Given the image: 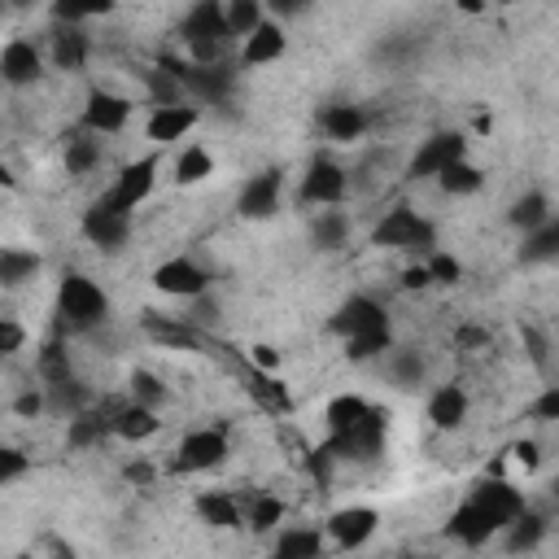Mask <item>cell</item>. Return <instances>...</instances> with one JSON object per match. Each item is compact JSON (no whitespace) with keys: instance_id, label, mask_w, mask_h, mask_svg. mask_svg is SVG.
Here are the masks:
<instances>
[{"instance_id":"cell-1","label":"cell","mask_w":559,"mask_h":559,"mask_svg":"<svg viewBox=\"0 0 559 559\" xmlns=\"http://www.w3.org/2000/svg\"><path fill=\"white\" fill-rule=\"evenodd\" d=\"M109 319V297L96 280L66 271L57 284V332H92Z\"/></svg>"},{"instance_id":"cell-2","label":"cell","mask_w":559,"mask_h":559,"mask_svg":"<svg viewBox=\"0 0 559 559\" xmlns=\"http://www.w3.org/2000/svg\"><path fill=\"white\" fill-rule=\"evenodd\" d=\"M371 245H380V249H406V253H432V245H437V227L419 214V210H411V205H393L380 223H376V231H371Z\"/></svg>"},{"instance_id":"cell-3","label":"cell","mask_w":559,"mask_h":559,"mask_svg":"<svg viewBox=\"0 0 559 559\" xmlns=\"http://www.w3.org/2000/svg\"><path fill=\"white\" fill-rule=\"evenodd\" d=\"M157 170H162V157H157V153H144V157L127 162V166L114 175V183H109L96 201H100V205H109V210L135 214V210L153 197V188H157Z\"/></svg>"},{"instance_id":"cell-4","label":"cell","mask_w":559,"mask_h":559,"mask_svg":"<svg viewBox=\"0 0 559 559\" xmlns=\"http://www.w3.org/2000/svg\"><path fill=\"white\" fill-rule=\"evenodd\" d=\"M227 454H231V445H227V432H223V428H192V432H183V441L175 445L170 472H179V476L214 472V467L227 463Z\"/></svg>"},{"instance_id":"cell-5","label":"cell","mask_w":559,"mask_h":559,"mask_svg":"<svg viewBox=\"0 0 559 559\" xmlns=\"http://www.w3.org/2000/svg\"><path fill=\"white\" fill-rule=\"evenodd\" d=\"M384 411L380 406H371V415L362 419V424H354L349 432H328V450H332V459H354V463H371L380 450H384Z\"/></svg>"},{"instance_id":"cell-6","label":"cell","mask_w":559,"mask_h":559,"mask_svg":"<svg viewBox=\"0 0 559 559\" xmlns=\"http://www.w3.org/2000/svg\"><path fill=\"white\" fill-rule=\"evenodd\" d=\"M328 328H332L341 341H358V336L384 332V328H389V314H384V306H380L376 297L354 293V297H345V301L336 306V314L328 319Z\"/></svg>"},{"instance_id":"cell-7","label":"cell","mask_w":559,"mask_h":559,"mask_svg":"<svg viewBox=\"0 0 559 559\" xmlns=\"http://www.w3.org/2000/svg\"><path fill=\"white\" fill-rule=\"evenodd\" d=\"M349 192V175L341 162L332 157H314L301 175V188H297V201L301 205H341Z\"/></svg>"},{"instance_id":"cell-8","label":"cell","mask_w":559,"mask_h":559,"mask_svg":"<svg viewBox=\"0 0 559 559\" xmlns=\"http://www.w3.org/2000/svg\"><path fill=\"white\" fill-rule=\"evenodd\" d=\"M153 288H157V293H166V297L197 301V297H205V293H210V271H205L197 258L179 253V258H166V262L153 271Z\"/></svg>"},{"instance_id":"cell-9","label":"cell","mask_w":559,"mask_h":559,"mask_svg":"<svg viewBox=\"0 0 559 559\" xmlns=\"http://www.w3.org/2000/svg\"><path fill=\"white\" fill-rule=\"evenodd\" d=\"M472 502L485 511V520H489L498 533H507V528L524 515V493H520L511 480H502V476H485V480L472 489Z\"/></svg>"},{"instance_id":"cell-10","label":"cell","mask_w":559,"mask_h":559,"mask_svg":"<svg viewBox=\"0 0 559 559\" xmlns=\"http://www.w3.org/2000/svg\"><path fill=\"white\" fill-rule=\"evenodd\" d=\"M131 96H122V92H109V87H92L87 92V100H83V131H92V135H118L127 122H131Z\"/></svg>"},{"instance_id":"cell-11","label":"cell","mask_w":559,"mask_h":559,"mask_svg":"<svg viewBox=\"0 0 559 559\" xmlns=\"http://www.w3.org/2000/svg\"><path fill=\"white\" fill-rule=\"evenodd\" d=\"M459 157H467V140L459 135V131H437V135H428L419 148H415V157H411V166H406V179H437L445 166H454Z\"/></svg>"},{"instance_id":"cell-12","label":"cell","mask_w":559,"mask_h":559,"mask_svg":"<svg viewBox=\"0 0 559 559\" xmlns=\"http://www.w3.org/2000/svg\"><path fill=\"white\" fill-rule=\"evenodd\" d=\"M323 528H328V537H332L341 550H358V546H367V542L376 537V528H380V511H376V507L354 502V507L332 511Z\"/></svg>"},{"instance_id":"cell-13","label":"cell","mask_w":559,"mask_h":559,"mask_svg":"<svg viewBox=\"0 0 559 559\" xmlns=\"http://www.w3.org/2000/svg\"><path fill=\"white\" fill-rule=\"evenodd\" d=\"M83 236L96 245V249H105V253H118L122 245H127V236H131V214H122V210H109V205H100V201H92L87 210H83Z\"/></svg>"},{"instance_id":"cell-14","label":"cell","mask_w":559,"mask_h":559,"mask_svg":"<svg viewBox=\"0 0 559 559\" xmlns=\"http://www.w3.org/2000/svg\"><path fill=\"white\" fill-rule=\"evenodd\" d=\"M201 122V109L197 105H157L153 114H148V122H144V135L162 148V144H175V140H183L192 127Z\"/></svg>"},{"instance_id":"cell-15","label":"cell","mask_w":559,"mask_h":559,"mask_svg":"<svg viewBox=\"0 0 559 559\" xmlns=\"http://www.w3.org/2000/svg\"><path fill=\"white\" fill-rule=\"evenodd\" d=\"M44 74V52L31 44V39H9L0 48V79L9 87H26Z\"/></svg>"},{"instance_id":"cell-16","label":"cell","mask_w":559,"mask_h":559,"mask_svg":"<svg viewBox=\"0 0 559 559\" xmlns=\"http://www.w3.org/2000/svg\"><path fill=\"white\" fill-rule=\"evenodd\" d=\"M240 218H271L280 214V170H262L253 179H245L240 197H236Z\"/></svg>"},{"instance_id":"cell-17","label":"cell","mask_w":559,"mask_h":559,"mask_svg":"<svg viewBox=\"0 0 559 559\" xmlns=\"http://www.w3.org/2000/svg\"><path fill=\"white\" fill-rule=\"evenodd\" d=\"M445 537L459 542V546H472V550H476V546H485L489 537H498V528H493V524L485 520V511L467 498V502H459V507L450 511V520H445Z\"/></svg>"},{"instance_id":"cell-18","label":"cell","mask_w":559,"mask_h":559,"mask_svg":"<svg viewBox=\"0 0 559 559\" xmlns=\"http://www.w3.org/2000/svg\"><path fill=\"white\" fill-rule=\"evenodd\" d=\"M288 52V31H284V22H275V17H266L245 44H240V61L245 66H271V61H280Z\"/></svg>"},{"instance_id":"cell-19","label":"cell","mask_w":559,"mask_h":559,"mask_svg":"<svg viewBox=\"0 0 559 559\" xmlns=\"http://www.w3.org/2000/svg\"><path fill=\"white\" fill-rule=\"evenodd\" d=\"M192 507H197L201 524H210V528H218V533L245 528V507H240L231 493H223V489H201V493L192 498Z\"/></svg>"},{"instance_id":"cell-20","label":"cell","mask_w":559,"mask_h":559,"mask_svg":"<svg viewBox=\"0 0 559 559\" xmlns=\"http://www.w3.org/2000/svg\"><path fill=\"white\" fill-rule=\"evenodd\" d=\"M87 52H92V44H87V35L79 31V26H57L52 35H48V61L57 66V70H83L87 66Z\"/></svg>"},{"instance_id":"cell-21","label":"cell","mask_w":559,"mask_h":559,"mask_svg":"<svg viewBox=\"0 0 559 559\" xmlns=\"http://www.w3.org/2000/svg\"><path fill=\"white\" fill-rule=\"evenodd\" d=\"M428 419L437 432H454L463 419H467V393L459 384H441L432 397H428Z\"/></svg>"},{"instance_id":"cell-22","label":"cell","mask_w":559,"mask_h":559,"mask_svg":"<svg viewBox=\"0 0 559 559\" xmlns=\"http://www.w3.org/2000/svg\"><path fill=\"white\" fill-rule=\"evenodd\" d=\"M319 127H323L328 140L349 144V140H358L367 131V109L362 105H328L323 118H319Z\"/></svg>"},{"instance_id":"cell-23","label":"cell","mask_w":559,"mask_h":559,"mask_svg":"<svg viewBox=\"0 0 559 559\" xmlns=\"http://www.w3.org/2000/svg\"><path fill=\"white\" fill-rule=\"evenodd\" d=\"M35 371H39L44 389L74 380V371H70V349H66V336H61V332H57V336H48V341L39 345V354H35Z\"/></svg>"},{"instance_id":"cell-24","label":"cell","mask_w":559,"mask_h":559,"mask_svg":"<svg viewBox=\"0 0 559 559\" xmlns=\"http://www.w3.org/2000/svg\"><path fill=\"white\" fill-rule=\"evenodd\" d=\"M162 432V419H157V411H148V406H135V402H122V411H118V419H114V437L118 441H148V437H157Z\"/></svg>"},{"instance_id":"cell-25","label":"cell","mask_w":559,"mask_h":559,"mask_svg":"<svg viewBox=\"0 0 559 559\" xmlns=\"http://www.w3.org/2000/svg\"><path fill=\"white\" fill-rule=\"evenodd\" d=\"M118 411H122V406H118ZM118 411H114V415H105V411H79V415H70V432H66V441H70L74 450H87V445L105 441V437L114 432Z\"/></svg>"},{"instance_id":"cell-26","label":"cell","mask_w":559,"mask_h":559,"mask_svg":"<svg viewBox=\"0 0 559 559\" xmlns=\"http://www.w3.org/2000/svg\"><path fill=\"white\" fill-rule=\"evenodd\" d=\"M271 559H323V533L319 528H284L271 546Z\"/></svg>"},{"instance_id":"cell-27","label":"cell","mask_w":559,"mask_h":559,"mask_svg":"<svg viewBox=\"0 0 559 559\" xmlns=\"http://www.w3.org/2000/svg\"><path fill=\"white\" fill-rule=\"evenodd\" d=\"M507 218H511V227H520V231L528 236V231H537L542 223H550L555 214H550V201H546V192H542V188H528L524 197H515V201H511Z\"/></svg>"},{"instance_id":"cell-28","label":"cell","mask_w":559,"mask_h":559,"mask_svg":"<svg viewBox=\"0 0 559 559\" xmlns=\"http://www.w3.org/2000/svg\"><path fill=\"white\" fill-rule=\"evenodd\" d=\"M39 275V253L35 249H22V245H9L0 249V284L4 288H22Z\"/></svg>"},{"instance_id":"cell-29","label":"cell","mask_w":559,"mask_h":559,"mask_svg":"<svg viewBox=\"0 0 559 559\" xmlns=\"http://www.w3.org/2000/svg\"><path fill=\"white\" fill-rule=\"evenodd\" d=\"M542 537H546V515L524 507V515L502 533V546H507V555H528V550L542 546Z\"/></svg>"},{"instance_id":"cell-30","label":"cell","mask_w":559,"mask_h":559,"mask_svg":"<svg viewBox=\"0 0 559 559\" xmlns=\"http://www.w3.org/2000/svg\"><path fill=\"white\" fill-rule=\"evenodd\" d=\"M480 183H485V170H480L472 157H459L454 166H445V170L437 175V188H441L445 197H472V192H480Z\"/></svg>"},{"instance_id":"cell-31","label":"cell","mask_w":559,"mask_h":559,"mask_svg":"<svg viewBox=\"0 0 559 559\" xmlns=\"http://www.w3.org/2000/svg\"><path fill=\"white\" fill-rule=\"evenodd\" d=\"M371 415V402L367 397H358V393H336L332 402H328V411H323V419H328V432H349L354 424H362Z\"/></svg>"},{"instance_id":"cell-32","label":"cell","mask_w":559,"mask_h":559,"mask_svg":"<svg viewBox=\"0 0 559 559\" xmlns=\"http://www.w3.org/2000/svg\"><path fill=\"white\" fill-rule=\"evenodd\" d=\"M310 240H314V249H323V253L341 249V245L349 240V218H345L341 210H319L314 223H310Z\"/></svg>"},{"instance_id":"cell-33","label":"cell","mask_w":559,"mask_h":559,"mask_svg":"<svg viewBox=\"0 0 559 559\" xmlns=\"http://www.w3.org/2000/svg\"><path fill=\"white\" fill-rule=\"evenodd\" d=\"M555 258H559V218L542 223V227L528 231L524 245H520V262H528V266H537V262H555Z\"/></svg>"},{"instance_id":"cell-34","label":"cell","mask_w":559,"mask_h":559,"mask_svg":"<svg viewBox=\"0 0 559 559\" xmlns=\"http://www.w3.org/2000/svg\"><path fill=\"white\" fill-rule=\"evenodd\" d=\"M210 175H214L210 148H201V144L179 148V157H175V183H179V188H192V183H201V179H210Z\"/></svg>"},{"instance_id":"cell-35","label":"cell","mask_w":559,"mask_h":559,"mask_svg":"<svg viewBox=\"0 0 559 559\" xmlns=\"http://www.w3.org/2000/svg\"><path fill=\"white\" fill-rule=\"evenodd\" d=\"M144 332L162 345H175V349H197V332L183 323V319H166V314H144Z\"/></svg>"},{"instance_id":"cell-36","label":"cell","mask_w":559,"mask_h":559,"mask_svg":"<svg viewBox=\"0 0 559 559\" xmlns=\"http://www.w3.org/2000/svg\"><path fill=\"white\" fill-rule=\"evenodd\" d=\"M249 393L266 406V411H293V397H288V389H284V380H275L271 371H258V367H249Z\"/></svg>"},{"instance_id":"cell-37","label":"cell","mask_w":559,"mask_h":559,"mask_svg":"<svg viewBox=\"0 0 559 559\" xmlns=\"http://www.w3.org/2000/svg\"><path fill=\"white\" fill-rule=\"evenodd\" d=\"M280 520H284V498H275V493H253V498L245 502V524H249L253 533H271V528H280Z\"/></svg>"},{"instance_id":"cell-38","label":"cell","mask_w":559,"mask_h":559,"mask_svg":"<svg viewBox=\"0 0 559 559\" xmlns=\"http://www.w3.org/2000/svg\"><path fill=\"white\" fill-rule=\"evenodd\" d=\"M127 393H131L135 406H148V411H162V402H166V384H162V376L148 371V367H135V371H131Z\"/></svg>"},{"instance_id":"cell-39","label":"cell","mask_w":559,"mask_h":559,"mask_svg":"<svg viewBox=\"0 0 559 559\" xmlns=\"http://www.w3.org/2000/svg\"><path fill=\"white\" fill-rule=\"evenodd\" d=\"M262 22H266V13H262L258 0H231V4H227V35H240V44H245Z\"/></svg>"},{"instance_id":"cell-40","label":"cell","mask_w":559,"mask_h":559,"mask_svg":"<svg viewBox=\"0 0 559 559\" xmlns=\"http://www.w3.org/2000/svg\"><path fill=\"white\" fill-rule=\"evenodd\" d=\"M96 162H100V144L92 140V131H79L66 140V170L70 175H87Z\"/></svg>"},{"instance_id":"cell-41","label":"cell","mask_w":559,"mask_h":559,"mask_svg":"<svg viewBox=\"0 0 559 559\" xmlns=\"http://www.w3.org/2000/svg\"><path fill=\"white\" fill-rule=\"evenodd\" d=\"M144 83H148V92H153V109H157V105H183V83H179L166 66H148V70H144Z\"/></svg>"},{"instance_id":"cell-42","label":"cell","mask_w":559,"mask_h":559,"mask_svg":"<svg viewBox=\"0 0 559 559\" xmlns=\"http://www.w3.org/2000/svg\"><path fill=\"white\" fill-rule=\"evenodd\" d=\"M389 371H393L397 389H415V384L424 380V358H419L415 349H393V354H389Z\"/></svg>"},{"instance_id":"cell-43","label":"cell","mask_w":559,"mask_h":559,"mask_svg":"<svg viewBox=\"0 0 559 559\" xmlns=\"http://www.w3.org/2000/svg\"><path fill=\"white\" fill-rule=\"evenodd\" d=\"M384 349H393V328H384V332H371V336H358V341H345V358H354V362L380 358Z\"/></svg>"},{"instance_id":"cell-44","label":"cell","mask_w":559,"mask_h":559,"mask_svg":"<svg viewBox=\"0 0 559 559\" xmlns=\"http://www.w3.org/2000/svg\"><path fill=\"white\" fill-rule=\"evenodd\" d=\"M424 262H428V275H432V284H459V280H463V262H459L454 253H441V249H432Z\"/></svg>"},{"instance_id":"cell-45","label":"cell","mask_w":559,"mask_h":559,"mask_svg":"<svg viewBox=\"0 0 559 559\" xmlns=\"http://www.w3.org/2000/svg\"><path fill=\"white\" fill-rule=\"evenodd\" d=\"M26 472H31V454H26V450H17V445H4V450H0V485L22 480Z\"/></svg>"},{"instance_id":"cell-46","label":"cell","mask_w":559,"mask_h":559,"mask_svg":"<svg viewBox=\"0 0 559 559\" xmlns=\"http://www.w3.org/2000/svg\"><path fill=\"white\" fill-rule=\"evenodd\" d=\"M528 415H533V419H542V424H555V419H559V384L542 389V393L528 402Z\"/></svg>"},{"instance_id":"cell-47","label":"cell","mask_w":559,"mask_h":559,"mask_svg":"<svg viewBox=\"0 0 559 559\" xmlns=\"http://www.w3.org/2000/svg\"><path fill=\"white\" fill-rule=\"evenodd\" d=\"M22 345H26V328L17 319H0V354L13 358Z\"/></svg>"},{"instance_id":"cell-48","label":"cell","mask_w":559,"mask_h":559,"mask_svg":"<svg viewBox=\"0 0 559 559\" xmlns=\"http://www.w3.org/2000/svg\"><path fill=\"white\" fill-rule=\"evenodd\" d=\"M249 362H253L258 371H271V376H275V371H280V349H275V345H253V349H249Z\"/></svg>"},{"instance_id":"cell-49","label":"cell","mask_w":559,"mask_h":559,"mask_svg":"<svg viewBox=\"0 0 559 559\" xmlns=\"http://www.w3.org/2000/svg\"><path fill=\"white\" fill-rule=\"evenodd\" d=\"M511 459H515L524 472H537V463H542V450H537V441H515V445H511Z\"/></svg>"},{"instance_id":"cell-50","label":"cell","mask_w":559,"mask_h":559,"mask_svg":"<svg viewBox=\"0 0 559 559\" xmlns=\"http://www.w3.org/2000/svg\"><path fill=\"white\" fill-rule=\"evenodd\" d=\"M48 406V393H39V389H26L22 397H13V411L17 415H39Z\"/></svg>"},{"instance_id":"cell-51","label":"cell","mask_w":559,"mask_h":559,"mask_svg":"<svg viewBox=\"0 0 559 559\" xmlns=\"http://www.w3.org/2000/svg\"><path fill=\"white\" fill-rule=\"evenodd\" d=\"M122 480H131V485H153V480H157V467L144 463V459H135V463L122 467Z\"/></svg>"},{"instance_id":"cell-52","label":"cell","mask_w":559,"mask_h":559,"mask_svg":"<svg viewBox=\"0 0 559 559\" xmlns=\"http://www.w3.org/2000/svg\"><path fill=\"white\" fill-rule=\"evenodd\" d=\"M428 284H432L428 262H415V266H406V271H402V288H428Z\"/></svg>"},{"instance_id":"cell-53","label":"cell","mask_w":559,"mask_h":559,"mask_svg":"<svg viewBox=\"0 0 559 559\" xmlns=\"http://www.w3.org/2000/svg\"><path fill=\"white\" fill-rule=\"evenodd\" d=\"M524 345H528V358H533L537 367H546V341H542V332L524 328Z\"/></svg>"},{"instance_id":"cell-54","label":"cell","mask_w":559,"mask_h":559,"mask_svg":"<svg viewBox=\"0 0 559 559\" xmlns=\"http://www.w3.org/2000/svg\"><path fill=\"white\" fill-rule=\"evenodd\" d=\"M192 314H197L201 323H214V319H218V306H214L210 297H197V306H192Z\"/></svg>"},{"instance_id":"cell-55","label":"cell","mask_w":559,"mask_h":559,"mask_svg":"<svg viewBox=\"0 0 559 559\" xmlns=\"http://www.w3.org/2000/svg\"><path fill=\"white\" fill-rule=\"evenodd\" d=\"M459 341H463V345H480V341H485V332H480V328H463V332H459Z\"/></svg>"},{"instance_id":"cell-56","label":"cell","mask_w":559,"mask_h":559,"mask_svg":"<svg viewBox=\"0 0 559 559\" xmlns=\"http://www.w3.org/2000/svg\"><path fill=\"white\" fill-rule=\"evenodd\" d=\"M550 498H555V507H559V472H555V480H550Z\"/></svg>"},{"instance_id":"cell-57","label":"cell","mask_w":559,"mask_h":559,"mask_svg":"<svg viewBox=\"0 0 559 559\" xmlns=\"http://www.w3.org/2000/svg\"><path fill=\"white\" fill-rule=\"evenodd\" d=\"M13 559H39V555H13Z\"/></svg>"}]
</instances>
